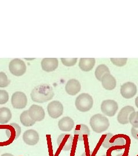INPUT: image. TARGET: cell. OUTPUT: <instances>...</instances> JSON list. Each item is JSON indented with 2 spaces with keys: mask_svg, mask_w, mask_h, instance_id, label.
I'll return each instance as SVG.
<instances>
[{
  "mask_svg": "<svg viewBox=\"0 0 138 156\" xmlns=\"http://www.w3.org/2000/svg\"><path fill=\"white\" fill-rule=\"evenodd\" d=\"M135 102V105H136V106L138 108V96L136 98Z\"/></svg>",
  "mask_w": 138,
  "mask_h": 156,
  "instance_id": "cell-32",
  "label": "cell"
},
{
  "mask_svg": "<svg viewBox=\"0 0 138 156\" xmlns=\"http://www.w3.org/2000/svg\"><path fill=\"white\" fill-rule=\"evenodd\" d=\"M8 93L4 90H0V105H4L9 101Z\"/></svg>",
  "mask_w": 138,
  "mask_h": 156,
  "instance_id": "cell-28",
  "label": "cell"
},
{
  "mask_svg": "<svg viewBox=\"0 0 138 156\" xmlns=\"http://www.w3.org/2000/svg\"><path fill=\"white\" fill-rule=\"evenodd\" d=\"M129 123L133 127L138 128V112H133L129 116Z\"/></svg>",
  "mask_w": 138,
  "mask_h": 156,
  "instance_id": "cell-24",
  "label": "cell"
},
{
  "mask_svg": "<svg viewBox=\"0 0 138 156\" xmlns=\"http://www.w3.org/2000/svg\"><path fill=\"white\" fill-rule=\"evenodd\" d=\"M30 95L33 102L44 103L52 99L54 92L50 85L40 84L32 90Z\"/></svg>",
  "mask_w": 138,
  "mask_h": 156,
  "instance_id": "cell-1",
  "label": "cell"
},
{
  "mask_svg": "<svg viewBox=\"0 0 138 156\" xmlns=\"http://www.w3.org/2000/svg\"><path fill=\"white\" fill-rule=\"evenodd\" d=\"M90 131L88 127L85 124L78 125L74 131V134L77 136L79 141H82L85 139V136H89Z\"/></svg>",
  "mask_w": 138,
  "mask_h": 156,
  "instance_id": "cell-19",
  "label": "cell"
},
{
  "mask_svg": "<svg viewBox=\"0 0 138 156\" xmlns=\"http://www.w3.org/2000/svg\"><path fill=\"white\" fill-rule=\"evenodd\" d=\"M61 62L62 64L66 67H72L76 64L77 62V58H61Z\"/></svg>",
  "mask_w": 138,
  "mask_h": 156,
  "instance_id": "cell-26",
  "label": "cell"
},
{
  "mask_svg": "<svg viewBox=\"0 0 138 156\" xmlns=\"http://www.w3.org/2000/svg\"><path fill=\"white\" fill-rule=\"evenodd\" d=\"M81 89V85L79 82L74 79L69 80L67 82L65 86V90L67 93L70 95H76L80 91Z\"/></svg>",
  "mask_w": 138,
  "mask_h": 156,
  "instance_id": "cell-15",
  "label": "cell"
},
{
  "mask_svg": "<svg viewBox=\"0 0 138 156\" xmlns=\"http://www.w3.org/2000/svg\"><path fill=\"white\" fill-rule=\"evenodd\" d=\"M96 63L94 58H81L79 62V68L84 72H89L94 67Z\"/></svg>",
  "mask_w": 138,
  "mask_h": 156,
  "instance_id": "cell-20",
  "label": "cell"
},
{
  "mask_svg": "<svg viewBox=\"0 0 138 156\" xmlns=\"http://www.w3.org/2000/svg\"><path fill=\"white\" fill-rule=\"evenodd\" d=\"M103 87L106 90L115 89L116 86V80L110 73L104 75L101 80Z\"/></svg>",
  "mask_w": 138,
  "mask_h": 156,
  "instance_id": "cell-17",
  "label": "cell"
},
{
  "mask_svg": "<svg viewBox=\"0 0 138 156\" xmlns=\"http://www.w3.org/2000/svg\"><path fill=\"white\" fill-rule=\"evenodd\" d=\"M75 105L79 111L82 112H88L93 105V99L88 93H82L77 97Z\"/></svg>",
  "mask_w": 138,
  "mask_h": 156,
  "instance_id": "cell-3",
  "label": "cell"
},
{
  "mask_svg": "<svg viewBox=\"0 0 138 156\" xmlns=\"http://www.w3.org/2000/svg\"><path fill=\"white\" fill-rule=\"evenodd\" d=\"M105 138L102 142V145L104 148L109 149L117 146H124L126 144L124 138L119 135L114 136L112 133H108L105 135Z\"/></svg>",
  "mask_w": 138,
  "mask_h": 156,
  "instance_id": "cell-5",
  "label": "cell"
},
{
  "mask_svg": "<svg viewBox=\"0 0 138 156\" xmlns=\"http://www.w3.org/2000/svg\"><path fill=\"white\" fill-rule=\"evenodd\" d=\"M90 125L94 132L96 133H101L108 129L110 124L107 117L98 113L90 118Z\"/></svg>",
  "mask_w": 138,
  "mask_h": 156,
  "instance_id": "cell-2",
  "label": "cell"
},
{
  "mask_svg": "<svg viewBox=\"0 0 138 156\" xmlns=\"http://www.w3.org/2000/svg\"><path fill=\"white\" fill-rule=\"evenodd\" d=\"M102 156H106V155H103Z\"/></svg>",
  "mask_w": 138,
  "mask_h": 156,
  "instance_id": "cell-33",
  "label": "cell"
},
{
  "mask_svg": "<svg viewBox=\"0 0 138 156\" xmlns=\"http://www.w3.org/2000/svg\"><path fill=\"white\" fill-rule=\"evenodd\" d=\"M135 112L134 108L132 106H126L123 107L117 115V121L121 124H127L129 123V116Z\"/></svg>",
  "mask_w": 138,
  "mask_h": 156,
  "instance_id": "cell-13",
  "label": "cell"
},
{
  "mask_svg": "<svg viewBox=\"0 0 138 156\" xmlns=\"http://www.w3.org/2000/svg\"><path fill=\"white\" fill-rule=\"evenodd\" d=\"M58 60L56 58H44L41 62V67L45 72L50 73L58 68Z\"/></svg>",
  "mask_w": 138,
  "mask_h": 156,
  "instance_id": "cell-14",
  "label": "cell"
},
{
  "mask_svg": "<svg viewBox=\"0 0 138 156\" xmlns=\"http://www.w3.org/2000/svg\"><path fill=\"white\" fill-rule=\"evenodd\" d=\"M22 140L27 145L29 146L36 145L39 142V133L34 129H28L24 133Z\"/></svg>",
  "mask_w": 138,
  "mask_h": 156,
  "instance_id": "cell-12",
  "label": "cell"
},
{
  "mask_svg": "<svg viewBox=\"0 0 138 156\" xmlns=\"http://www.w3.org/2000/svg\"><path fill=\"white\" fill-rule=\"evenodd\" d=\"M11 110L6 107L0 108V124H5L11 120Z\"/></svg>",
  "mask_w": 138,
  "mask_h": 156,
  "instance_id": "cell-21",
  "label": "cell"
},
{
  "mask_svg": "<svg viewBox=\"0 0 138 156\" xmlns=\"http://www.w3.org/2000/svg\"><path fill=\"white\" fill-rule=\"evenodd\" d=\"M127 58H110V62H112L115 66L117 67H123L124 66L127 62Z\"/></svg>",
  "mask_w": 138,
  "mask_h": 156,
  "instance_id": "cell-27",
  "label": "cell"
},
{
  "mask_svg": "<svg viewBox=\"0 0 138 156\" xmlns=\"http://www.w3.org/2000/svg\"><path fill=\"white\" fill-rule=\"evenodd\" d=\"M74 122L71 117L68 116L63 117L58 122V127L62 131H70L74 128Z\"/></svg>",
  "mask_w": 138,
  "mask_h": 156,
  "instance_id": "cell-18",
  "label": "cell"
},
{
  "mask_svg": "<svg viewBox=\"0 0 138 156\" xmlns=\"http://www.w3.org/2000/svg\"><path fill=\"white\" fill-rule=\"evenodd\" d=\"M74 142V138L70 134H62L57 139L59 147L65 151H71Z\"/></svg>",
  "mask_w": 138,
  "mask_h": 156,
  "instance_id": "cell-9",
  "label": "cell"
},
{
  "mask_svg": "<svg viewBox=\"0 0 138 156\" xmlns=\"http://www.w3.org/2000/svg\"><path fill=\"white\" fill-rule=\"evenodd\" d=\"M20 120L22 124L25 127H31L36 123L30 117L28 111H25L22 113Z\"/></svg>",
  "mask_w": 138,
  "mask_h": 156,
  "instance_id": "cell-22",
  "label": "cell"
},
{
  "mask_svg": "<svg viewBox=\"0 0 138 156\" xmlns=\"http://www.w3.org/2000/svg\"><path fill=\"white\" fill-rule=\"evenodd\" d=\"M9 69L10 73L14 76H21L26 72L27 66L22 60L15 58L9 62Z\"/></svg>",
  "mask_w": 138,
  "mask_h": 156,
  "instance_id": "cell-4",
  "label": "cell"
},
{
  "mask_svg": "<svg viewBox=\"0 0 138 156\" xmlns=\"http://www.w3.org/2000/svg\"><path fill=\"white\" fill-rule=\"evenodd\" d=\"M131 135L135 139L138 140V128L133 127L131 128Z\"/></svg>",
  "mask_w": 138,
  "mask_h": 156,
  "instance_id": "cell-29",
  "label": "cell"
},
{
  "mask_svg": "<svg viewBox=\"0 0 138 156\" xmlns=\"http://www.w3.org/2000/svg\"><path fill=\"white\" fill-rule=\"evenodd\" d=\"M95 76L96 79L101 81L102 77L106 73H110L109 68L105 64H101L96 68L95 70Z\"/></svg>",
  "mask_w": 138,
  "mask_h": 156,
  "instance_id": "cell-23",
  "label": "cell"
},
{
  "mask_svg": "<svg viewBox=\"0 0 138 156\" xmlns=\"http://www.w3.org/2000/svg\"><path fill=\"white\" fill-rule=\"evenodd\" d=\"M6 135L7 137L12 140H16L20 136L22 129L19 125L16 123H11L5 130Z\"/></svg>",
  "mask_w": 138,
  "mask_h": 156,
  "instance_id": "cell-16",
  "label": "cell"
},
{
  "mask_svg": "<svg viewBox=\"0 0 138 156\" xmlns=\"http://www.w3.org/2000/svg\"><path fill=\"white\" fill-rule=\"evenodd\" d=\"M118 104L115 101L107 100L103 101L101 105V112L107 116H114L118 110Z\"/></svg>",
  "mask_w": 138,
  "mask_h": 156,
  "instance_id": "cell-7",
  "label": "cell"
},
{
  "mask_svg": "<svg viewBox=\"0 0 138 156\" xmlns=\"http://www.w3.org/2000/svg\"><path fill=\"white\" fill-rule=\"evenodd\" d=\"M120 93L124 98H132L137 93V87L133 82H126L122 84L120 89Z\"/></svg>",
  "mask_w": 138,
  "mask_h": 156,
  "instance_id": "cell-11",
  "label": "cell"
},
{
  "mask_svg": "<svg viewBox=\"0 0 138 156\" xmlns=\"http://www.w3.org/2000/svg\"><path fill=\"white\" fill-rule=\"evenodd\" d=\"M10 84V82L5 73L0 72V87L4 88L6 87Z\"/></svg>",
  "mask_w": 138,
  "mask_h": 156,
  "instance_id": "cell-25",
  "label": "cell"
},
{
  "mask_svg": "<svg viewBox=\"0 0 138 156\" xmlns=\"http://www.w3.org/2000/svg\"><path fill=\"white\" fill-rule=\"evenodd\" d=\"M63 106L59 101H52L47 106V112L50 117L52 119H58L63 113Z\"/></svg>",
  "mask_w": 138,
  "mask_h": 156,
  "instance_id": "cell-8",
  "label": "cell"
},
{
  "mask_svg": "<svg viewBox=\"0 0 138 156\" xmlns=\"http://www.w3.org/2000/svg\"><path fill=\"white\" fill-rule=\"evenodd\" d=\"M28 112L30 117L35 122L42 121L45 116L44 109L42 106L35 104L29 107Z\"/></svg>",
  "mask_w": 138,
  "mask_h": 156,
  "instance_id": "cell-10",
  "label": "cell"
},
{
  "mask_svg": "<svg viewBox=\"0 0 138 156\" xmlns=\"http://www.w3.org/2000/svg\"><path fill=\"white\" fill-rule=\"evenodd\" d=\"M1 156H14L13 154H10V153H5V154H3L2 155H1Z\"/></svg>",
  "mask_w": 138,
  "mask_h": 156,
  "instance_id": "cell-31",
  "label": "cell"
},
{
  "mask_svg": "<svg viewBox=\"0 0 138 156\" xmlns=\"http://www.w3.org/2000/svg\"><path fill=\"white\" fill-rule=\"evenodd\" d=\"M11 103L15 109H22L27 105V95L22 91H16L12 95Z\"/></svg>",
  "mask_w": 138,
  "mask_h": 156,
  "instance_id": "cell-6",
  "label": "cell"
},
{
  "mask_svg": "<svg viewBox=\"0 0 138 156\" xmlns=\"http://www.w3.org/2000/svg\"><path fill=\"white\" fill-rule=\"evenodd\" d=\"M81 156H97L96 155H94V156H92V155H91V154H89L86 151H85L84 153H83L82 154V155Z\"/></svg>",
  "mask_w": 138,
  "mask_h": 156,
  "instance_id": "cell-30",
  "label": "cell"
}]
</instances>
